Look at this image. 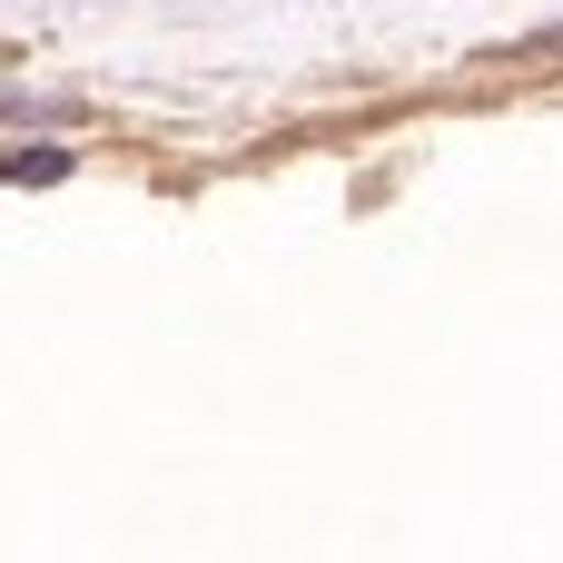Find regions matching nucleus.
Returning <instances> with one entry per match:
<instances>
[{
	"label": "nucleus",
	"mask_w": 563,
	"mask_h": 563,
	"mask_svg": "<svg viewBox=\"0 0 563 563\" xmlns=\"http://www.w3.org/2000/svg\"><path fill=\"white\" fill-rule=\"evenodd\" d=\"M0 119H69L59 99H0Z\"/></svg>",
	"instance_id": "nucleus-1"
}]
</instances>
